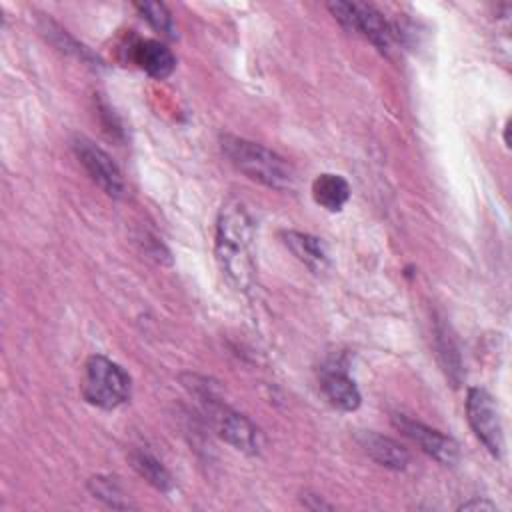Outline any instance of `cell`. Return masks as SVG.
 <instances>
[{
    "instance_id": "cell-4",
    "label": "cell",
    "mask_w": 512,
    "mask_h": 512,
    "mask_svg": "<svg viewBox=\"0 0 512 512\" xmlns=\"http://www.w3.org/2000/svg\"><path fill=\"white\" fill-rule=\"evenodd\" d=\"M330 14L350 32L370 40L378 52L390 56L400 42V30L380 10L364 2H330Z\"/></svg>"
},
{
    "instance_id": "cell-3",
    "label": "cell",
    "mask_w": 512,
    "mask_h": 512,
    "mask_svg": "<svg viewBox=\"0 0 512 512\" xmlns=\"http://www.w3.org/2000/svg\"><path fill=\"white\" fill-rule=\"evenodd\" d=\"M82 396L92 406L114 410L130 400L132 380L128 372L106 356L94 354L84 364Z\"/></svg>"
},
{
    "instance_id": "cell-18",
    "label": "cell",
    "mask_w": 512,
    "mask_h": 512,
    "mask_svg": "<svg viewBox=\"0 0 512 512\" xmlns=\"http://www.w3.org/2000/svg\"><path fill=\"white\" fill-rule=\"evenodd\" d=\"M474 508H480V510H494V504L474 498V500H470V502H466V504L460 506V510H474Z\"/></svg>"
},
{
    "instance_id": "cell-10",
    "label": "cell",
    "mask_w": 512,
    "mask_h": 512,
    "mask_svg": "<svg viewBox=\"0 0 512 512\" xmlns=\"http://www.w3.org/2000/svg\"><path fill=\"white\" fill-rule=\"evenodd\" d=\"M320 390L324 398L342 412H352L360 406L362 396L356 382L338 366H326L320 374Z\"/></svg>"
},
{
    "instance_id": "cell-2",
    "label": "cell",
    "mask_w": 512,
    "mask_h": 512,
    "mask_svg": "<svg viewBox=\"0 0 512 512\" xmlns=\"http://www.w3.org/2000/svg\"><path fill=\"white\" fill-rule=\"evenodd\" d=\"M220 148L228 162L250 180L280 192L294 190L296 172L290 162L274 150L232 134H224L220 138Z\"/></svg>"
},
{
    "instance_id": "cell-1",
    "label": "cell",
    "mask_w": 512,
    "mask_h": 512,
    "mask_svg": "<svg viewBox=\"0 0 512 512\" xmlns=\"http://www.w3.org/2000/svg\"><path fill=\"white\" fill-rule=\"evenodd\" d=\"M252 242L254 222L246 206L236 198H228L218 212L214 254L222 274L236 290H248L254 282Z\"/></svg>"
},
{
    "instance_id": "cell-14",
    "label": "cell",
    "mask_w": 512,
    "mask_h": 512,
    "mask_svg": "<svg viewBox=\"0 0 512 512\" xmlns=\"http://www.w3.org/2000/svg\"><path fill=\"white\" fill-rule=\"evenodd\" d=\"M130 462H132V468L150 484L154 486L156 490L160 492H170L174 488V480L170 476V472L164 468V464L154 458L150 452L146 450H134L130 454Z\"/></svg>"
},
{
    "instance_id": "cell-15",
    "label": "cell",
    "mask_w": 512,
    "mask_h": 512,
    "mask_svg": "<svg viewBox=\"0 0 512 512\" xmlns=\"http://www.w3.org/2000/svg\"><path fill=\"white\" fill-rule=\"evenodd\" d=\"M436 344H438V354L448 378L454 384H458L462 378V362H460L458 348L444 326H436Z\"/></svg>"
},
{
    "instance_id": "cell-8",
    "label": "cell",
    "mask_w": 512,
    "mask_h": 512,
    "mask_svg": "<svg viewBox=\"0 0 512 512\" xmlns=\"http://www.w3.org/2000/svg\"><path fill=\"white\" fill-rule=\"evenodd\" d=\"M394 426L410 438L422 452H426L430 458H434L442 466H454L460 458V450L454 438L442 434L436 428H430L418 420H412L404 414H394L392 418Z\"/></svg>"
},
{
    "instance_id": "cell-9",
    "label": "cell",
    "mask_w": 512,
    "mask_h": 512,
    "mask_svg": "<svg viewBox=\"0 0 512 512\" xmlns=\"http://www.w3.org/2000/svg\"><path fill=\"white\" fill-rule=\"evenodd\" d=\"M280 238L284 246L314 274H324L330 268V254L326 244L308 232L282 230Z\"/></svg>"
},
{
    "instance_id": "cell-6",
    "label": "cell",
    "mask_w": 512,
    "mask_h": 512,
    "mask_svg": "<svg viewBox=\"0 0 512 512\" xmlns=\"http://www.w3.org/2000/svg\"><path fill=\"white\" fill-rule=\"evenodd\" d=\"M200 398L206 404V410L212 416L218 434L228 444H232L236 450L246 452V454H258L260 452V446H262L260 432L246 416H242L240 412L216 402L206 388L200 394Z\"/></svg>"
},
{
    "instance_id": "cell-17",
    "label": "cell",
    "mask_w": 512,
    "mask_h": 512,
    "mask_svg": "<svg viewBox=\"0 0 512 512\" xmlns=\"http://www.w3.org/2000/svg\"><path fill=\"white\" fill-rule=\"evenodd\" d=\"M88 488L94 498L106 502L112 508H130V502L124 500L122 486L112 476H94L88 480Z\"/></svg>"
},
{
    "instance_id": "cell-16",
    "label": "cell",
    "mask_w": 512,
    "mask_h": 512,
    "mask_svg": "<svg viewBox=\"0 0 512 512\" xmlns=\"http://www.w3.org/2000/svg\"><path fill=\"white\" fill-rule=\"evenodd\" d=\"M136 10L142 14V18L160 34L174 38L176 36V28H174V20L170 10L166 8V4L162 2H138L134 4Z\"/></svg>"
},
{
    "instance_id": "cell-12",
    "label": "cell",
    "mask_w": 512,
    "mask_h": 512,
    "mask_svg": "<svg viewBox=\"0 0 512 512\" xmlns=\"http://www.w3.org/2000/svg\"><path fill=\"white\" fill-rule=\"evenodd\" d=\"M132 58L146 74L158 80L170 76L176 68L174 54L158 40H138L132 46Z\"/></svg>"
},
{
    "instance_id": "cell-13",
    "label": "cell",
    "mask_w": 512,
    "mask_h": 512,
    "mask_svg": "<svg viewBox=\"0 0 512 512\" xmlns=\"http://www.w3.org/2000/svg\"><path fill=\"white\" fill-rule=\"evenodd\" d=\"M312 198L328 212H340L350 198V184L340 174H318L312 180Z\"/></svg>"
},
{
    "instance_id": "cell-7",
    "label": "cell",
    "mask_w": 512,
    "mask_h": 512,
    "mask_svg": "<svg viewBox=\"0 0 512 512\" xmlns=\"http://www.w3.org/2000/svg\"><path fill=\"white\" fill-rule=\"evenodd\" d=\"M72 148L88 176L112 198H120L124 194V178L116 162L92 140L86 136H76L72 140Z\"/></svg>"
},
{
    "instance_id": "cell-11",
    "label": "cell",
    "mask_w": 512,
    "mask_h": 512,
    "mask_svg": "<svg viewBox=\"0 0 512 512\" xmlns=\"http://www.w3.org/2000/svg\"><path fill=\"white\" fill-rule=\"evenodd\" d=\"M356 440L362 446V450L384 468L404 470L410 462L408 450L400 442H396L388 436H382L372 430H362L356 434Z\"/></svg>"
},
{
    "instance_id": "cell-5",
    "label": "cell",
    "mask_w": 512,
    "mask_h": 512,
    "mask_svg": "<svg viewBox=\"0 0 512 512\" xmlns=\"http://www.w3.org/2000/svg\"><path fill=\"white\" fill-rule=\"evenodd\" d=\"M466 416L470 422V428L474 430L476 438L486 446V450L500 458L504 450V434H502V422L496 408L494 398L478 386L468 388L466 392Z\"/></svg>"
}]
</instances>
